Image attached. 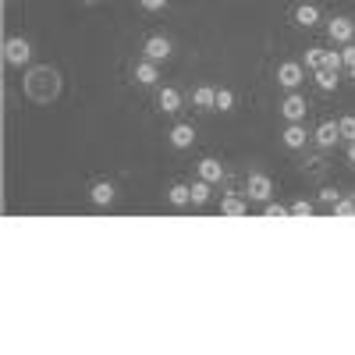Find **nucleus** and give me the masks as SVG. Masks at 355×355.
I'll list each match as a JSON object with an SVG mask.
<instances>
[{
	"mask_svg": "<svg viewBox=\"0 0 355 355\" xmlns=\"http://www.w3.org/2000/svg\"><path fill=\"white\" fill-rule=\"evenodd\" d=\"M210 189H214V185H210V182H202V178H199V182L192 185V202H196V206L210 202Z\"/></svg>",
	"mask_w": 355,
	"mask_h": 355,
	"instance_id": "nucleus-21",
	"label": "nucleus"
},
{
	"mask_svg": "<svg viewBox=\"0 0 355 355\" xmlns=\"http://www.w3.org/2000/svg\"><path fill=\"white\" fill-rule=\"evenodd\" d=\"M157 100H160V110L164 114H178V110H182V93H178L174 85H164Z\"/></svg>",
	"mask_w": 355,
	"mask_h": 355,
	"instance_id": "nucleus-13",
	"label": "nucleus"
},
{
	"mask_svg": "<svg viewBox=\"0 0 355 355\" xmlns=\"http://www.w3.org/2000/svg\"><path fill=\"white\" fill-rule=\"evenodd\" d=\"M338 139H341L338 121H320V125H316V132H313V142L320 146V150H334Z\"/></svg>",
	"mask_w": 355,
	"mask_h": 355,
	"instance_id": "nucleus-6",
	"label": "nucleus"
},
{
	"mask_svg": "<svg viewBox=\"0 0 355 355\" xmlns=\"http://www.w3.org/2000/svg\"><path fill=\"white\" fill-rule=\"evenodd\" d=\"M338 128H341V139L355 142V117H352V114H348V117H341V121H338Z\"/></svg>",
	"mask_w": 355,
	"mask_h": 355,
	"instance_id": "nucleus-27",
	"label": "nucleus"
},
{
	"mask_svg": "<svg viewBox=\"0 0 355 355\" xmlns=\"http://www.w3.org/2000/svg\"><path fill=\"white\" fill-rule=\"evenodd\" d=\"M192 103H196L199 110H214V103H217V89H214V85H199L196 93H192Z\"/></svg>",
	"mask_w": 355,
	"mask_h": 355,
	"instance_id": "nucleus-14",
	"label": "nucleus"
},
{
	"mask_svg": "<svg viewBox=\"0 0 355 355\" xmlns=\"http://www.w3.org/2000/svg\"><path fill=\"white\" fill-rule=\"evenodd\" d=\"M327 36H331L334 43H352V40H355V21L345 18V15L331 18V21H327Z\"/></svg>",
	"mask_w": 355,
	"mask_h": 355,
	"instance_id": "nucleus-5",
	"label": "nucleus"
},
{
	"mask_svg": "<svg viewBox=\"0 0 355 355\" xmlns=\"http://www.w3.org/2000/svg\"><path fill=\"white\" fill-rule=\"evenodd\" d=\"M348 164L355 167V142H348Z\"/></svg>",
	"mask_w": 355,
	"mask_h": 355,
	"instance_id": "nucleus-31",
	"label": "nucleus"
},
{
	"mask_svg": "<svg viewBox=\"0 0 355 355\" xmlns=\"http://www.w3.org/2000/svg\"><path fill=\"white\" fill-rule=\"evenodd\" d=\"M316 85L323 89V93H331V89H338V71H327V68H316Z\"/></svg>",
	"mask_w": 355,
	"mask_h": 355,
	"instance_id": "nucleus-19",
	"label": "nucleus"
},
{
	"mask_svg": "<svg viewBox=\"0 0 355 355\" xmlns=\"http://www.w3.org/2000/svg\"><path fill=\"white\" fill-rule=\"evenodd\" d=\"M167 135H171V146H174V150H189V146L196 142V128H192L189 121H178Z\"/></svg>",
	"mask_w": 355,
	"mask_h": 355,
	"instance_id": "nucleus-10",
	"label": "nucleus"
},
{
	"mask_svg": "<svg viewBox=\"0 0 355 355\" xmlns=\"http://www.w3.org/2000/svg\"><path fill=\"white\" fill-rule=\"evenodd\" d=\"M199 178H202V182H210V185H220L224 182V164L214 160V157L199 160Z\"/></svg>",
	"mask_w": 355,
	"mask_h": 355,
	"instance_id": "nucleus-11",
	"label": "nucleus"
},
{
	"mask_svg": "<svg viewBox=\"0 0 355 355\" xmlns=\"http://www.w3.org/2000/svg\"><path fill=\"white\" fill-rule=\"evenodd\" d=\"M306 68H313V71L323 68V50H320V46H309V50H306Z\"/></svg>",
	"mask_w": 355,
	"mask_h": 355,
	"instance_id": "nucleus-26",
	"label": "nucleus"
},
{
	"mask_svg": "<svg viewBox=\"0 0 355 355\" xmlns=\"http://www.w3.org/2000/svg\"><path fill=\"white\" fill-rule=\"evenodd\" d=\"M281 139H284L288 150H302V146H306L313 135L306 132V125H302V121H288V128L281 132Z\"/></svg>",
	"mask_w": 355,
	"mask_h": 355,
	"instance_id": "nucleus-9",
	"label": "nucleus"
},
{
	"mask_svg": "<svg viewBox=\"0 0 355 355\" xmlns=\"http://www.w3.org/2000/svg\"><path fill=\"white\" fill-rule=\"evenodd\" d=\"M57 93H61V75H57L50 64L43 68H33L25 75V96L36 100V103H50Z\"/></svg>",
	"mask_w": 355,
	"mask_h": 355,
	"instance_id": "nucleus-1",
	"label": "nucleus"
},
{
	"mask_svg": "<svg viewBox=\"0 0 355 355\" xmlns=\"http://www.w3.org/2000/svg\"><path fill=\"white\" fill-rule=\"evenodd\" d=\"M171 50H174V46H171V40H167V36H150V40L142 43V53L150 57V61H157V64H160V61H167Z\"/></svg>",
	"mask_w": 355,
	"mask_h": 355,
	"instance_id": "nucleus-8",
	"label": "nucleus"
},
{
	"mask_svg": "<svg viewBox=\"0 0 355 355\" xmlns=\"http://www.w3.org/2000/svg\"><path fill=\"white\" fill-rule=\"evenodd\" d=\"M295 21H299V25H316L320 21V8L316 4H299V8H295Z\"/></svg>",
	"mask_w": 355,
	"mask_h": 355,
	"instance_id": "nucleus-17",
	"label": "nucleus"
},
{
	"mask_svg": "<svg viewBox=\"0 0 355 355\" xmlns=\"http://www.w3.org/2000/svg\"><path fill=\"white\" fill-rule=\"evenodd\" d=\"M281 117L284 121H306V96H299L291 89V93L281 100Z\"/></svg>",
	"mask_w": 355,
	"mask_h": 355,
	"instance_id": "nucleus-4",
	"label": "nucleus"
},
{
	"mask_svg": "<svg viewBox=\"0 0 355 355\" xmlns=\"http://www.w3.org/2000/svg\"><path fill=\"white\" fill-rule=\"evenodd\" d=\"M245 192H249V199H256V202H266V199H270L274 196V182H270V178H266V174H249V185H245Z\"/></svg>",
	"mask_w": 355,
	"mask_h": 355,
	"instance_id": "nucleus-7",
	"label": "nucleus"
},
{
	"mask_svg": "<svg viewBox=\"0 0 355 355\" xmlns=\"http://www.w3.org/2000/svg\"><path fill=\"white\" fill-rule=\"evenodd\" d=\"M288 210H291V217H313V202L309 199H295Z\"/></svg>",
	"mask_w": 355,
	"mask_h": 355,
	"instance_id": "nucleus-23",
	"label": "nucleus"
},
{
	"mask_svg": "<svg viewBox=\"0 0 355 355\" xmlns=\"http://www.w3.org/2000/svg\"><path fill=\"white\" fill-rule=\"evenodd\" d=\"M338 199H341V196H338L334 189H320V202H323V206H331V210H334V202H338Z\"/></svg>",
	"mask_w": 355,
	"mask_h": 355,
	"instance_id": "nucleus-29",
	"label": "nucleus"
},
{
	"mask_svg": "<svg viewBox=\"0 0 355 355\" xmlns=\"http://www.w3.org/2000/svg\"><path fill=\"white\" fill-rule=\"evenodd\" d=\"M341 57H345V68H348V75L355 78V43H345Z\"/></svg>",
	"mask_w": 355,
	"mask_h": 355,
	"instance_id": "nucleus-28",
	"label": "nucleus"
},
{
	"mask_svg": "<svg viewBox=\"0 0 355 355\" xmlns=\"http://www.w3.org/2000/svg\"><path fill=\"white\" fill-rule=\"evenodd\" d=\"M157 78H160L157 61H150V57H142V61L135 64V82H139V85H157Z\"/></svg>",
	"mask_w": 355,
	"mask_h": 355,
	"instance_id": "nucleus-12",
	"label": "nucleus"
},
{
	"mask_svg": "<svg viewBox=\"0 0 355 355\" xmlns=\"http://www.w3.org/2000/svg\"><path fill=\"white\" fill-rule=\"evenodd\" d=\"M220 214H224V217H245V214H249V206H245L242 199L227 196V199H220Z\"/></svg>",
	"mask_w": 355,
	"mask_h": 355,
	"instance_id": "nucleus-18",
	"label": "nucleus"
},
{
	"mask_svg": "<svg viewBox=\"0 0 355 355\" xmlns=\"http://www.w3.org/2000/svg\"><path fill=\"white\" fill-rule=\"evenodd\" d=\"M263 214H266V217H277V220H281V217H291V210H288V206H281V202H270V199H266Z\"/></svg>",
	"mask_w": 355,
	"mask_h": 355,
	"instance_id": "nucleus-24",
	"label": "nucleus"
},
{
	"mask_svg": "<svg viewBox=\"0 0 355 355\" xmlns=\"http://www.w3.org/2000/svg\"><path fill=\"white\" fill-rule=\"evenodd\" d=\"M334 217H355V199H338L334 202Z\"/></svg>",
	"mask_w": 355,
	"mask_h": 355,
	"instance_id": "nucleus-25",
	"label": "nucleus"
},
{
	"mask_svg": "<svg viewBox=\"0 0 355 355\" xmlns=\"http://www.w3.org/2000/svg\"><path fill=\"white\" fill-rule=\"evenodd\" d=\"M302 78H306V68L299 61H281L277 64V85H284L288 93H291V89H299Z\"/></svg>",
	"mask_w": 355,
	"mask_h": 355,
	"instance_id": "nucleus-3",
	"label": "nucleus"
},
{
	"mask_svg": "<svg viewBox=\"0 0 355 355\" xmlns=\"http://www.w3.org/2000/svg\"><path fill=\"white\" fill-rule=\"evenodd\" d=\"M214 110H220V114L234 110V93H231L227 85H220V89H217V103H214Z\"/></svg>",
	"mask_w": 355,
	"mask_h": 355,
	"instance_id": "nucleus-20",
	"label": "nucleus"
},
{
	"mask_svg": "<svg viewBox=\"0 0 355 355\" xmlns=\"http://www.w3.org/2000/svg\"><path fill=\"white\" fill-rule=\"evenodd\" d=\"M89 199H93L96 206H110L114 202V185L110 182H96L93 189H89Z\"/></svg>",
	"mask_w": 355,
	"mask_h": 355,
	"instance_id": "nucleus-15",
	"label": "nucleus"
},
{
	"mask_svg": "<svg viewBox=\"0 0 355 355\" xmlns=\"http://www.w3.org/2000/svg\"><path fill=\"white\" fill-rule=\"evenodd\" d=\"M167 199H171V206H178V210H182V206L192 202V185H171V189H167Z\"/></svg>",
	"mask_w": 355,
	"mask_h": 355,
	"instance_id": "nucleus-16",
	"label": "nucleus"
},
{
	"mask_svg": "<svg viewBox=\"0 0 355 355\" xmlns=\"http://www.w3.org/2000/svg\"><path fill=\"white\" fill-rule=\"evenodd\" d=\"M352 199H355V196H352Z\"/></svg>",
	"mask_w": 355,
	"mask_h": 355,
	"instance_id": "nucleus-33",
	"label": "nucleus"
},
{
	"mask_svg": "<svg viewBox=\"0 0 355 355\" xmlns=\"http://www.w3.org/2000/svg\"><path fill=\"white\" fill-rule=\"evenodd\" d=\"M28 61H33V43H28L25 36H11V40H4V64L21 68V64H28Z\"/></svg>",
	"mask_w": 355,
	"mask_h": 355,
	"instance_id": "nucleus-2",
	"label": "nucleus"
},
{
	"mask_svg": "<svg viewBox=\"0 0 355 355\" xmlns=\"http://www.w3.org/2000/svg\"><path fill=\"white\" fill-rule=\"evenodd\" d=\"M82 4H96V0H82Z\"/></svg>",
	"mask_w": 355,
	"mask_h": 355,
	"instance_id": "nucleus-32",
	"label": "nucleus"
},
{
	"mask_svg": "<svg viewBox=\"0 0 355 355\" xmlns=\"http://www.w3.org/2000/svg\"><path fill=\"white\" fill-rule=\"evenodd\" d=\"M323 68H327V71H341L345 68V57L338 50H323Z\"/></svg>",
	"mask_w": 355,
	"mask_h": 355,
	"instance_id": "nucleus-22",
	"label": "nucleus"
},
{
	"mask_svg": "<svg viewBox=\"0 0 355 355\" xmlns=\"http://www.w3.org/2000/svg\"><path fill=\"white\" fill-rule=\"evenodd\" d=\"M139 4H142L146 11H160V8H167V0H139Z\"/></svg>",
	"mask_w": 355,
	"mask_h": 355,
	"instance_id": "nucleus-30",
	"label": "nucleus"
}]
</instances>
